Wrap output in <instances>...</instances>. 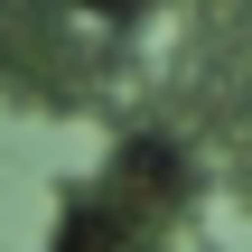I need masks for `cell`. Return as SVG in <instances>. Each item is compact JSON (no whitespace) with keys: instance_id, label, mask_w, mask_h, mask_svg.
Returning <instances> with one entry per match:
<instances>
[{"instance_id":"1","label":"cell","mask_w":252,"mask_h":252,"mask_svg":"<svg viewBox=\"0 0 252 252\" xmlns=\"http://www.w3.org/2000/svg\"><path fill=\"white\" fill-rule=\"evenodd\" d=\"M84 9H112V19H122V9H131V0H84Z\"/></svg>"}]
</instances>
